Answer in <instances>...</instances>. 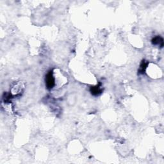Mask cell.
<instances>
[{"label": "cell", "instance_id": "obj_1", "mask_svg": "<svg viewBox=\"0 0 164 164\" xmlns=\"http://www.w3.org/2000/svg\"><path fill=\"white\" fill-rule=\"evenodd\" d=\"M46 85L48 89H51L55 85V78L52 71H50L46 76Z\"/></svg>", "mask_w": 164, "mask_h": 164}, {"label": "cell", "instance_id": "obj_2", "mask_svg": "<svg viewBox=\"0 0 164 164\" xmlns=\"http://www.w3.org/2000/svg\"><path fill=\"white\" fill-rule=\"evenodd\" d=\"M90 92H91L92 94L94 95V96H98L101 93L102 90L99 87V85H97L96 87H92L90 88Z\"/></svg>", "mask_w": 164, "mask_h": 164}, {"label": "cell", "instance_id": "obj_3", "mask_svg": "<svg viewBox=\"0 0 164 164\" xmlns=\"http://www.w3.org/2000/svg\"><path fill=\"white\" fill-rule=\"evenodd\" d=\"M152 42H153V44H160V43H161V44L163 45V39H162L161 37H156L153 39Z\"/></svg>", "mask_w": 164, "mask_h": 164}, {"label": "cell", "instance_id": "obj_4", "mask_svg": "<svg viewBox=\"0 0 164 164\" xmlns=\"http://www.w3.org/2000/svg\"><path fill=\"white\" fill-rule=\"evenodd\" d=\"M147 63H145L144 61H143L142 62V64L140 65V71L141 73H144V71H145V70H146V68L147 67Z\"/></svg>", "mask_w": 164, "mask_h": 164}]
</instances>
